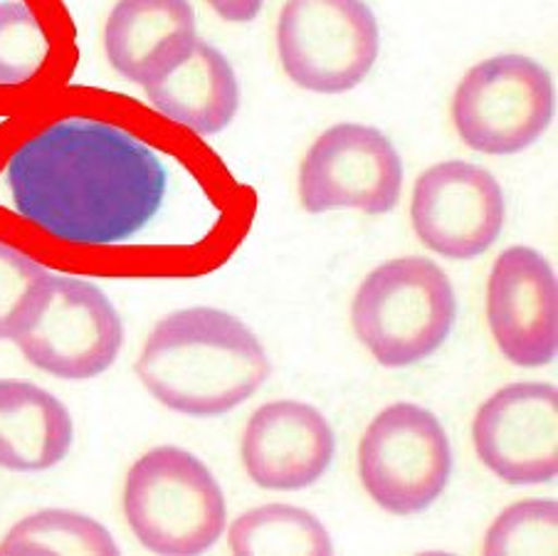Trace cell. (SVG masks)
I'll return each instance as SVG.
<instances>
[{"instance_id":"1","label":"cell","mask_w":558,"mask_h":556,"mask_svg":"<svg viewBox=\"0 0 558 556\" xmlns=\"http://www.w3.org/2000/svg\"><path fill=\"white\" fill-rule=\"evenodd\" d=\"M8 210L52 243H134L169 196L156 148L109 119L68 114L21 138L0 171Z\"/></svg>"},{"instance_id":"13","label":"cell","mask_w":558,"mask_h":556,"mask_svg":"<svg viewBox=\"0 0 558 556\" xmlns=\"http://www.w3.org/2000/svg\"><path fill=\"white\" fill-rule=\"evenodd\" d=\"M337 433L319 408L292 398L259 406L250 415L240 458L247 478L269 493H300L327 475Z\"/></svg>"},{"instance_id":"7","label":"cell","mask_w":558,"mask_h":556,"mask_svg":"<svg viewBox=\"0 0 558 556\" xmlns=\"http://www.w3.org/2000/svg\"><path fill=\"white\" fill-rule=\"evenodd\" d=\"M13 345L43 374L89 382L114 366L124 347V322L95 282L48 275L40 302Z\"/></svg>"},{"instance_id":"18","label":"cell","mask_w":558,"mask_h":556,"mask_svg":"<svg viewBox=\"0 0 558 556\" xmlns=\"http://www.w3.org/2000/svg\"><path fill=\"white\" fill-rule=\"evenodd\" d=\"M0 554H119L105 524L74 509H40L11 527Z\"/></svg>"},{"instance_id":"3","label":"cell","mask_w":558,"mask_h":556,"mask_svg":"<svg viewBox=\"0 0 558 556\" xmlns=\"http://www.w3.org/2000/svg\"><path fill=\"white\" fill-rule=\"evenodd\" d=\"M458 294L430 257H393L364 277L351 300V329L380 366L408 368L452 337Z\"/></svg>"},{"instance_id":"16","label":"cell","mask_w":558,"mask_h":556,"mask_svg":"<svg viewBox=\"0 0 558 556\" xmlns=\"http://www.w3.org/2000/svg\"><path fill=\"white\" fill-rule=\"evenodd\" d=\"M74 421L48 388L0 378V468L45 472L70 456Z\"/></svg>"},{"instance_id":"11","label":"cell","mask_w":558,"mask_h":556,"mask_svg":"<svg viewBox=\"0 0 558 556\" xmlns=\"http://www.w3.org/2000/svg\"><path fill=\"white\" fill-rule=\"evenodd\" d=\"M482 466L514 487L548 485L558 475V388L519 382L492 394L472 421Z\"/></svg>"},{"instance_id":"5","label":"cell","mask_w":558,"mask_h":556,"mask_svg":"<svg viewBox=\"0 0 558 556\" xmlns=\"http://www.w3.org/2000/svg\"><path fill=\"white\" fill-rule=\"evenodd\" d=\"M359 480L396 517H417L442 497L452 478V445L440 419L417 403H393L374 415L359 443Z\"/></svg>"},{"instance_id":"10","label":"cell","mask_w":558,"mask_h":556,"mask_svg":"<svg viewBox=\"0 0 558 556\" xmlns=\"http://www.w3.org/2000/svg\"><path fill=\"white\" fill-rule=\"evenodd\" d=\"M507 220V198L487 169L470 161H440L413 185L411 226L435 255L477 259L497 243Z\"/></svg>"},{"instance_id":"17","label":"cell","mask_w":558,"mask_h":556,"mask_svg":"<svg viewBox=\"0 0 558 556\" xmlns=\"http://www.w3.org/2000/svg\"><path fill=\"white\" fill-rule=\"evenodd\" d=\"M230 552L253 554H319L333 552L322 519L296 505H259L240 515L228 530Z\"/></svg>"},{"instance_id":"15","label":"cell","mask_w":558,"mask_h":556,"mask_svg":"<svg viewBox=\"0 0 558 556\" xmlns=\"http://www.w3.org/2000/svg\"><path fill=\"white\" fill-rule=\"evenodd\" d=\"M151 107L201 136L226 132L240 109V82L230 60L195 37L183 58L144 85Z\"/></svg>"},{"instance_id":"20","label":"cell","mask_w":558,"mask_h":556,"mask_svg":"<svg viewBox=\"0 0 558 556\" xmlns=\"http://www.w3.org/2000/svg\"><path fill=\"white\" fill-rule=\"evenodd\" d=\"M558 503L551 497L509 505L485 534V554H556Z\"/></svg>"},{"instance_id":"14","label":"cell","mask_w":558,"mask_h":556,"mask_svg":"<svg viewBox=\"0 0 558 556\" xmlns=\"http://www.w3.org/2000/svg\"><path fill=\"white\" fill-rule=\"evenodd\" d=\"M198 37L191 0H117L105 25L107 60L124 80L148 85Z\"/></svg>"},{"instance_id":"6","label":"cell","mask_w":558,"mask_h":556,"mask_svg":"<svg viewBox=\"0 0 558 556\" xmlns=\"http://www.w3.org/2000/svg\"><path fill=\"white\" fill-rule=\"evenodd\" d=\"M450 114L472 152L522 154L556 119L554 74L526 55H495L460 80Z\"/></svg>"},{"instance_id":"19","label":"cell","mask_w":558,"mask_h":556,"mask_svg":"<svg viewBox=\"0 0 558 556\" xmlns=\"http://www.w3.org/2000/svg\"><path fill=\"white\" fill-rule=\"evenodd\" d=\"M52 37L27 0H0V89H23L40 77Z\"/></svg>"},{"instance_id":"8","label":"cell","mask_w":558,"mask_h":556,"mask_svg":"<svg viewBox=\"0 0 558 556\" xmlns=\"http://www.w3.org/2000/svg\"><path fill=\"white\" fill-rule=\"evenodd\" d=\"M378 52V21L364 0H287L279 13V62L306 92H351L374 70Z\"/></svg>"},{"instance_id":"21","label":"cell","mask_w":558,"mask_h":556,"mask_svg":"<svg viewBox=\"0 0 558 556\" xmlns=\"http://www.w3.org/2000/svg\"><path fill=\"white\" fill-rule=\"evenodd\" d=\"M48 275L33 257L0 243V341H13L25 329Z\"/></svg>"},{"instance_id":"12","label":"cell","mask_w":558,"mask_h":556,"mask_svg":"<svg viewBox=\"0 0 558 556\" xmlns=\"http://www.w3.org/2000/svg\"><path fill=\"white\" fill-rule=\"evenodd\" d=\"M487 324L507 361L548 366L558 354V280L551 263L529 245H511L492 265Z\"/></svg>"},{"instance_id":"2","label":"cell","mask_w":558,"mask_h":556,"mask_svg":"<svg viewBox=\"0 0 558 556\" xmlns=\"http://www.w3.org/2000/svg\"><path fill=\"white\" fill-rule=\"evenodd\" d=\"M272 361L247 324L218 307L175 310L148 334L136 376L158 403L189 419H220L250 401Z\"/></svg>"},{"instance_id":"9","label":"cell","mask_w":558,"mask_h":556,"mask_svg":"<svg viewBox=\"0 0 558 556\" xmlns=\"http://www.w3.org/2000/svg\"><path fill=\"white\" fill-rule=\"evenodd\" d=\"M403 159L376 126L341 122L314 138L296 176L300 203L312 216L361 210L388 216L403 193Z\"/></svg>"},{"instance_id":"4","label":"cell","mask_w":558,"mask_h":556,"mask_svg":"<svg viewBox=\"0 0 558 556\" xmlns=\"http://www.w3.org/2000/svg\"><path fill=\"white\" fill-rule=\"evenodd\" d=\"M124 517L144 549L206 554L228 527V503L210 468L179 445H158L126 472Z\"/></svg>"},{"instance_id":"22","label":"cell","mask_w":558,"mask_h":556,"mask_svg":"<svg viewBox=\"0 0 558 556\" xmlns=\"http://www.w3.org/2000/svg\"><path fill=\"white\" fill-rule=\"evenodd\" d=\"M208 5L216 11L222 21L245 25L253 23L263 13L265 0H208Z\"/></svg>"}]
</instances>
